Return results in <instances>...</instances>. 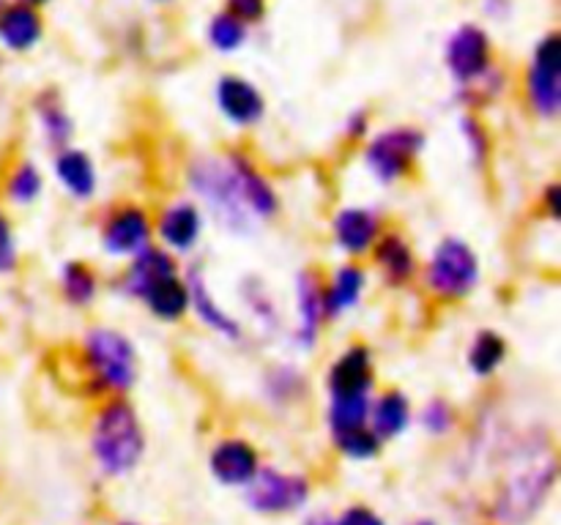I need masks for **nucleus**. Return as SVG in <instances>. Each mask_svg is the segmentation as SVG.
Returning <instances> with one entry per match:
<instances>
[{
  "label": "nucleus",
  "instance_id": "f257e3e1",
  "mask_svg": "<svg viewBox=\"0 0 561 525\" xmlns=\"http://www.w3.org/2000/svg\"><path fill=\"white\" fill-rule=\"evenodd\" d=\"M504 470L482 503L488 525H535L551 506L559 487V459L553 446L520 438L504 454Z\"/></svg>",
  "mask_w": 561,
  "mask_h": 525
},
{
  "label": "nucleus",
  "instance_id": "f03ea898",
  "mask_svg": "<svg viewBox=\"0 0 561 525\" xmlns=\"http://www.w3.org/2000/svg\"><path fill=\"white\" fill-rule=\"evenodd\" d=\"M88 452L96 474L107 481H124L140 468L148 438L129 397H107L96 405L88 427Z\"/></svg>",
  "mask_w": 561,
  "mask_h": 525
},
{
  "label": "nucleus",
  "instance_id": "7ed1b4c3",
  "mask_svg": "<svg viewBox=\"0 0 561 525\" xmlns=\"http://www.w3.org/2000/svg\"><path fill=\"white\" fill-rule=\"evenodd\" d=\"M82 397H126L140 377V353L124 331L113 326H91L80 342Z\"/></svg>",
  "mask_w": 561,
  "mask_h": 525
},
{
  "label": "nucleus",
  "instance_id": "20e7f679",
  "mask_svg": "<svg viewBox=\"0 0 561 525\" xmlns=\"http://www.w3.org/2000/svg\"><path fill=\"white\" fill-rule=\"evenodd\" d=\"M184 180L186 189L195 195L192 200L214 219L217 228L239 238H250L257 233L261 222L247 208L225 153H195L186 162Z\"/></svg>",
  "mask_w": 561,
  "mask_h": 525
},
{
  "label": "nucleus",
  "instance_id": "39448f33",
  "mask_svg": "<svg viewBox=\"0 0 561 525\" xmlns=\"http://www.w3.org/2000/svg\"><path fill=\"white\" fill-rule=\"evenodd\" d=\"M420 277L427 293L444 304L469 299L482 282L480 252L460 235H444L420 268Z\"/></svg>",
  "mask_w": 561,
  "mask_h": 525
},
{
  "label": "nucleus",
  "instance_id": "423d86ee",
  "mask_svg": "<svg viewBox=\"0 0 561 525\" xmlns=\"http://www.w3.org/2000/svg\"><path fill=\"white\" fill-rule=\"evenodd\" d=\"M312 498H316V481L307 470L266 463L241 490V501L257 517H296L312 509Z\"/></svg>",
  "mask_w": 561,
  "mask_h": 525
},
{
  "label": "nucleus",
  "instance_id": "0eeeda50",
  "mask_svg": "<svg viewBox=\"0 0 561 525\" xmlns=\"http://www.w3.org/2000/svg\"><path fill=\"white\" fill-rule=\"evenodd\" d=\"M425 148L427 135L420 126L398 124L367 137L362 162L373 180H378L381 186H394L414 173V164L420 162Z\"/></svg>",
  "mask_w": 561,
  "mask_h": 525
},
{
  "label": "nucleus",
  "instance_id": "6e6552de",
  "mask_svg": "<svg viewBox=\"0 0 561 525\" xmlns=\"http://www.w3.org/2000/svg\"><path fill=\"white\" fill-rule=\"evenodd\" d=\"M524 98L537 120H557L561 113V36L542 33L524 71Z\"/></svg>",
  "mask_w": 561,
  "mask_h": 525
},
{
  "label": "nucleus",
  "instance_id": "1a4fd4ad",
  "mask_svg": "<svg viewBox=\"0 0 561 525\" xmlns=\"http://www.w3.org/2000/svg\"><path fill=\"white\" fill-rule=\"evenodd\" d=\"M153 244V213L140 202H115L99 222V246L107 257L131 260Z\"/></svg>",
  "mask_w": 561,
  "mask_h": 525
},
{
  "label": "nucleus",
  "instance_id": "9d476101",
  "mask_svg": "<svg viewBox=\"0 0 561 525\" xmlns=\"http://www.w3.org/2000/svg\"><path fill=\"white\" fill-rule=\"evenodd\" d=\"M493 63H496V58H493L491 33L477 22H463L444 42V66H447V74L453 77L455 85L477 80Z\"/></svg>",
  "mask_w": 561,
  "mask_h": 525
},
{
  "label": "nucleus",
  "instance_id": "9b49d317",
  "mask_svg": "<svg viewBox=\"0 0 561 525\" xmlns=\"http://www.w3.org/2000/svg\"><path fill=\"white\" fill-rule=\"evenodd\" d=\"M206 230V213L192 197H175L164 202L153 217V244L168 249L170 255H190L197 249Z\"/></svg>",
  "mask_w": 561,
  "mask_h": 525
},
{
  "label": "nucleus",
  "instance_id": "f8f14e48",
  "mask_svg": "<svg viewBox=\"0 0 561 525\" xmlns=\"http://www.w3.org/2000/svg\"><path fill=\"white\" fill-rule=\"evenodd\" d=\"M181 273H184L186 290H190V312H195L197 320H201L211 334L228 339V342H244V323H241L233 312L225 310V306L219 304L217 293H214L211 284H208L206 262L192 260L190 266L181 268Z\"/></svg>",
  "mask_w": 561,
  "mask_h": 525
},
{
  "label": "nucleus",
  "instance_id": "ddd939ff",
  "mask_svg": "<svg viewBox=\"0 0 561 525\" xmlns=\"http://www.w3.org/2000/svg\"><path fill=\"white\" fill-rule=\"evenodd\" d=\"M208 476L225 490H244L263 465L261 448L241 435H225L208 448Z\"/></svg>",
  "mask_w": 561,
  "mask_h": 525
},
{
  "label": "nucleus",
  "instance_id": "4468645a",
  "mask_svg": "<svg viewBox=\"0 0 561 525\" xmlns=\"http://www.w3.org/2000/svg\"><path fill=\"white\" fill-rule=\"evenodd\" d=\"M294 306L296 326L290 328V342L299 350L310 353L321 339L327 326V310H323V277L316 268H301L294 277Z\"/></svg>",
  "mask_w": 561,
  "mask_h": 525
},
{
  "label": "nucleus",
  "instance_id": "2eb2a0df",
  "mask_svg": "<svg viewBox=\"0 0 561 525\" xmlns=\"http://www.w3.org/2000/svg\"><path fill=\"white\" fill-rule=\"evenodd\" d=\"M219 115L236 129H255L266 118V96L252 80L241 74H222L214 85Z\"/></svg>",
  "mask_w": 561,
  "mask_h": 525
},
{
  "label": "nucleus",
  "instance_id": "dca6fc26",
  "mask_svg": "<svg viewBox=\"0 0 561 525\" xmlns=\"http://www.w3.org/2000/svg\"><path fill=\"white\" fill-rule=\"evenodd\" d=\"M225 159H228L230 173H233L236 186H239L252 217L261 224H268L272 219H277L279 195L272 180H268V175L257 167L255 159L247 151H241V148H228Z\"/></svg>",
  "mask_w": 561,
  "mask_h": 525
},
{
  "label": "nucleus",
  "instance_id": "f3484780",
  "mask_svg": "<svg viewBox=\"0 0 561 525\" xmlns=\"http://www.w3.org/2000/svg\"><path fill=\"white\" fill-rule=\"evenodd\" d=\"M383 233V219L370 206H343L332 217V241L337 252L351 260L370 255L373 244Z\"/></svg>",
  "mask_w": 561,
  "mask_h": 525
},
{
  "label": "nucleus",
  "instance_id": "a211bd4d",
  "mask_svg": "<svg viewBox=\"0 0 561 525\" xmlns=\"http://www.w3.org/2000/svg\"><path fill=\"white\" fill-rule=\"evenodd\" d=\"M370 260L381 282L389 288H409L420 277V257L400 230L383 228V233L373 244Z\"/></svg>",
  "mask_w": 561,
  "mask_h": 525
},
{
  "label": "nucleus",
  "instance_id": "6ab92c4d",
  "mask_svg": "<svg viewBox=\"0 0 561 525\" xmlns=\"http://www.w3.org/2000/svg\"><path fill=\"white\" fill-rule=\"evenodd\" d=\"M327 392L332 394H376V359L370 345L354 342L329 364Z\"/></svg>",
  "mask_w": 561,
  "mask_h": 525
},
{
  "label": "nucleus",
  "instance_id": "aec40b11",
  "mask_svg": "<svg viewBox=\"0 0 561 525\" xmlns=\"http://www.w3.org/2000/svg\"><path fill=\"white\" fill-rule=\"evenodd\" d=\"M173 273H181L179 257L170 255V252L162 249L159 244H151L148 249H142L140 255L126 260L124 271L115 279V290H118L124 299L140 304L142 293H146L153 282H159L162 277H173Z\"/></svg>",
  "mask_w": 561,
  "mask_h": 525
},
{
  "label": "nucleus",
  "instance_id": "412c9836",
  "mask_svg": "<svg viewBox=\"0 0 561 525\" xmlns=\"http://www.w3.org/2000/svg\"><path fill=\"white\" fill-rule=\"evenodd\" d=\"M44 38V14L42 9L22 3V0H5L0 5V52L25 55L36 49Z\"/></svg>",
  "mask_w": 561,
  "mask_h": 525
},
{
  "label": "nucleus",
  "instance_id": "4be33fe9",
  "mask_svg": "<svg viewBox=\"0 0 561 525\" xmlns=\"http://www.w3.org/2000/svg\"><path fill=\"white\" fill-rule=\"evenodd\" d=\"M367 284H370V273L362 262L348 260L340 262L327 279H323V310H327V323L340 320L348 315L351 310L359 306L365 299Z\"/></svg>",
  "mask_w": 561,
  "mask_h": 525
},
{
  "label": "nucleus",
  "instance_id": "5701e85b",
  "mask_svg": "<svg viewBox=\"0 0 561 525\" xmlns=\"http://www.w3.org/2000/svg\"><path fill=\"white\" fill-rule=\"evenodd\" d=\"M53 175L64 186L66 195L77 202H88L96 197L99 170L91 153L82 148H60L53 153Z\"/></svg>",
  "mask_w": 561,
  "mask_h": 525
},
{
  "label": "nucleus",
  "instance_id": "b1692460",
  "mask_svg": "<svg viewBox=\"0 0 561 525\" xmlns=\"http://www.w3.org/2000/svg\"><path fill=\"white\" fill-rule=\"evenodd\" d=\"M411 424H414V405H411L409 394L400 392V388H387L381 394H373L367 427L376 432V438L383 446L403 438L411 430Z\"/></svg>",
  "mask_w": 561,
  "mask_h": 525
},
{
  "label": "nucleus",
  "instance_id": "393cba45",
  "mask_svg": "<svg viewBox=\"0 0 561 525\" xmlns=\"http://www.w3.org/2000/svg\"><path fill=\"white\" fill-rule=\"evenodd\" d=\"M31 107L49 151L55 153L60 151V148H69L71 140H75L77 124L75 118H71L69 109H66L64 96H60L58 88H42V91L33 96Z\"/></svg>",
  "mask_w": 561,
  "mask_h": 525
},
{
  "label": "nucleus",
  "instance_id": "a878e982",
  "mask_svg": "<svg viewBox=\"0 0 561 525\" xmlns=\"http://www.w3.org/2000/svg\"><path fill=\"white\" fill-rule=\"evenodd\" d=\"M263 399L272 405L274 410H288L294 405H301L310 397V377L301 366L290 364V361H279L263 372Z\"/></svg>",
  "mask_w": 561,
  "mask_h": 525
},
{
  "label": "nucleus",
  "instance_id": "bb28decb",
  "mask_svg": "<svg viewBox=\"0 0 561 525\" xmlns=\"http://www.w3.org/2000/svg\"><path fill=\"white\" fill-rule=\"evenodd\" d=\"M140 304L146 306L148 315L157 317L159 323H179L190 315V290H186L184 273L162 277L142 293Z\"/></svg>",
  "mask_w": 561,
  "mask_h": 525
},
{
  "label": "nucleus",
  "instance_id": "cd10ccee",
  "mask_svg": "<svg viewBox=\"0 0 561 525\" xmlns=\"http://www.w3.org/2000/svg\"><path fill=\"white\" fill-rule=\"evenodd\" d=\"M510 91V71L504 66L493 63L485 74H480L477 80L466 82V85L455 88V102L466 109V113H477L493 107V104L502 102Z\"/></svg>",
  "mask_w": 561,
  "mask_h": 525
},
{
  "label": "nucleus",
  "instance_id": "c85d7f7f",
  "mask_svg": "<svg viewBox=\"0 0 561 525\" xmlns=\"http://www.w3.org/2000/svg\"><path fill=\"white\" fill-rule=\"evenodd\" d=\"M58 288L60 299L71 306V310H88L96 304L99 293H102V279H99L96 268L85 260H66L58 271Z\"/></svg>",
  "mask_w": 561,
  "mask_h": 525
},
{
  "label": "nucleus",
  "instance_id": "c756f323",
  "mask_svg": "<svg viewBox=\"0 0 561 525\" xmlns=\"http://www.w3.org/2000/svg\"><path fill=\"white\" fill-rule=\"evenodd\" d=\"M373 394H332L327 405V430L329 441L365 430L370 419Z\"/></svg>",
  "mask_w": 561,
  "mask_h": 525
},
{
  "label": "nucleus",
  "instance_id": "7c9ffc66",
  "mask_svg": "<svg viewBox=\"0 0 561 525\" xmlns=\"http://www.w3.org/2000/svg\"><path fill=\"white\" fill-rule=\"evenodd\" d=\"M44 184H47V175L38 167L33 159H20L16 164H11L3 175V184H0V195L5 202L16 208H27L44 195Z\"/></svg>",
  "mask_w": 561,
  "mask_h": 525
},
{
  "label": "nucleus",
  "instance_id": "2f4dec72",
  "mask_svg": "<svg viewBox=\"0 0 561 525\" xmlns=\"http://www.w3.org/2000/svg\"><path fill=\"white\" fill-rule=\"evenodd\" d=\"M510 355L507 339L493 328H482L466 348V366L474 377H493L504 366Z\"/></svg>",
  "mask_w": 561,
  "mask_h": 525
},
{
  "label": "nucleus",
  "instance_id": "473e14b6",
  "mask_svg": "<svg viewBox=\"0 0 561 525\" xmlns=\"http://www.w3.org/2000/svg\"><path fill=\"white\" fill-rule=\"evenodd\" d=\"M239 293H241V301H244V306L252 312L257 326H261V331L266 334L283 331L285 328L283 312H279L277 299H274V293L268 290V284L263 282L261 277L241 279Z\"/></svg>",
  "mask_w": 561,
  "mask_h": 525
},
{
  "label": "nucleus",
  "instance_id": "72a5a7b5",
  "mask_svg": "<svg viewBox=\"0 0 561 525\" xmlns=\"http://www.w3.org/2000/svg\"><path fill=\"white\" fill-rule=\"evenodd\" d=\"M206 42L217 52L233 55L250 42V27L241 20H236L233 14H228V11H217L206 25Z\"/></svg>",
  "mask_w": 561,
  "mask_h": 525
},
{
  "label": "nucleus",
  "instance_id": "f704fd0d",
  "mask_svg": "<svg viewBox=\"0 0 561 525\" xmlns=\"http://www.w3.org/2000/svg\"><path fill=\"white\" fill-rule=\"evenodd\" d=\"M414 421L425 435L442 441V438H449L458 430V408L449 399L431 397L422 402L420 410H414Z\"/></svg>",
  "mask_w": 561,
  "mask_h": 525
},
{
  "label": "nucleus",
  "instance_id": "c9c22d12",
  "mask_svg": "<svg viewBox=\"0 0 561 525\" xmlns=\"http://www.w3.org/2000/svg\"><path fill=\"white\" fill-rule=\"evenodd\" d=\"M460 126V137L466 142V153H469V162L471 167L482 170L488 162H491V153H493V137L488 131L485 120L480 118L477 113H463L458 120Z\"/></svg>",
  "mask_w": 561,
  "mask_h": 525
},
{
  "label": "nucleus",
  "instance_id": "e433bc0d",
  "mask_svg": "<svg viewBox=\"0 0 561 525\" xmlns=\"http://www.w3.org/2000/svg\"><path fill=\"white\" fill-rule=\"evenodd\" d=\"M332 446L334 452L343 459H348V463H373V459L381 457L383 452V443L378 441L376 432H373L370 427L337 438V441H332Z\"/></svg>",
  "mask_w": 561,
  "mask_h": 525
},
{
  "label": "nucleus",
  "instance_id": "4c0bfd02",
  "mask_svg": "<svg viewBox=\"0 0 561 525\" xmlns=\"http://www.w3.org/2000/svg\"><path fill=\"white\" fill-rule=\"evenodd\" d=\"M20 268V241L9 211L0 206V277H11Z\"/></svg>",
  "mask_w": 561,
  "mask_h": 525
},
{
  "label": "nucleus",
  "instance_id": "58836bf2",
  "mask_svg": "<svg viewBox=\"0 0 561 525\" xmlns=\"http://www.w3.org/2000/svg\"><path fill=\"white\" fill-rule=\"evenodd\" d=\"M334 525H389V520L370 503L354 501L334 512Z\"/></svg>",
  "mask_w": 561,
  "mask_h": 525
},
{
  "label": "nucleus",
  "instance_id": "ea45409f",
  "mask_svg": "<svg viewBox=\"0 0 561 525\" xmlns=\"http://www.w3.org/2000/svg\"><path fill=\"white\" fill-rule=\"evenodd\" d=\"M222 11L233 14L236 20L244 22L247 27L261 25L268 14V0H225Z\"/></svg>",
  "mask_w": 561,
  "mask_h": 525
},
{
  "label": "nucleus",
  "instance_id": "a19ab883",
  "mask_svg": "<svg viewBox=\"0 0 561 525\" xmlns=\"http://www.w3.org/2000/svg\"><path fill=\"white\" fill-rule=\"evenodd\" d=\"M343 135L348 142H367V137L373 135L370 109L367 107L351 109L343 120Z\"/></svg>",
  "mask_w": 561,
  "mask_h": 525
},
{
  "label": "nucleus",
  "instance_id": "79ce46f5",
  "mask_svg": "<svg viewBox=\"0 0 561 525\" xmlns=\"http://www.w3.org/2000/svg\"><path fill=\"white\" fill-rule=\"evenodd\" d=\"M540 202H542V211H546V217L551 219V222H559L561 219V186L557 184V180H551V184L542 189Z\"/></svg>",
  "mask_w": 561,
  "mask_h": 525
},
{
  "label": "nucleus",
  "instance_id": "37998d69",
  "mask_svg": "<svg viewBox=\"0 0 561 525\" xmlns=\"http://www.w3.org/2000/svg\"><path fill=\"white\" fill-rule=\"evenodd\" d=\"M301 525H334L332 509H307L301 514Z\"/></svg>",
  "mask_w": 561,
  "mask_h": 525
},
{
  "label": "nucleus",
  "instance_id": "c03bdc74",
  "mask_svg": "<svg viewBox=\"0 0 561 525\" xmlns=\"http://www.w3.org/2000/svg\"><path fill=\"white\" fill-rule=\"evenodd\" d=\"M403 525H442L436 517H431V514H416V517H409Z\"/></svg>",
  "mask_w": 561,
  "mask_h": 525
},
{
  "label": "nucleus",
  "instance_id": "a18cd8bd",
  "mask_svg": "<svg viewBox=\"0 0 561 525\" xmlns=\"http://www.w3.org/2000/svg\"><path fill=\"white\" fill-rule=\"evenodd\" d=\"M110 525H153V523H142V520H135V517H118Z\"/></svg>",
  "mask_w": 561,
  "mask_h": 525
},
{
  "label": "nucleus",
  "instance_id": "49530a36",
  "mask_svg": "<svg viewBox=\"0 0 561 525\" xmlns=\"http://www.w3.org/2000/svg\"><path fill=\"white\" fill-rule=\"evenodd\" d=\"M22 3L33 5V9H44V5H47V3H53V0H22Z\"/></svg>",
  "mask_w": 561,
  "mask_h": 525
},
{
  "label": "nucleus",
  "instance_id": "de8ad7c7",
  "mask_svg": "<svg viewBox=\"0 0 561 525\" xmlns=\"http://www.w3.org/2000/svg\"><path fill=\"white\" fill-rule=\"evenodd\" d=\"M151 3H173V0H151Z\"/></svg>",
  "mask_w": 561,
  "mask_h": 525
},
{
  "label": "nucleus",
  "instance_id": "09e8293b",
  "mask_svg": "<svg viewBox=\"0 0 561 525\" xmlns=\"http://www.w3.org/2000/svg\"><path fill=\"white\" fill-rule=\"evenodd\" d=\"M0 71H3V52H0Z\"/></svg>",
  "mask_w": 561,
  "mask_h": 525
},
{
  "label": "nucleus",
  "instance_id": "8fccbe9b",
  "mask_svg": "<svg viewBox=\"0 0 561 525\" xmlns=\"http://www.w3.org/2000/svg\"><path fill=\"white\" fill-rule=\"evenodd\" d=\"M5 3V0H0V5H3Z\"/></svg>",
  "mask_w": 561,
  "mask_h": 525
}]
</instances>
